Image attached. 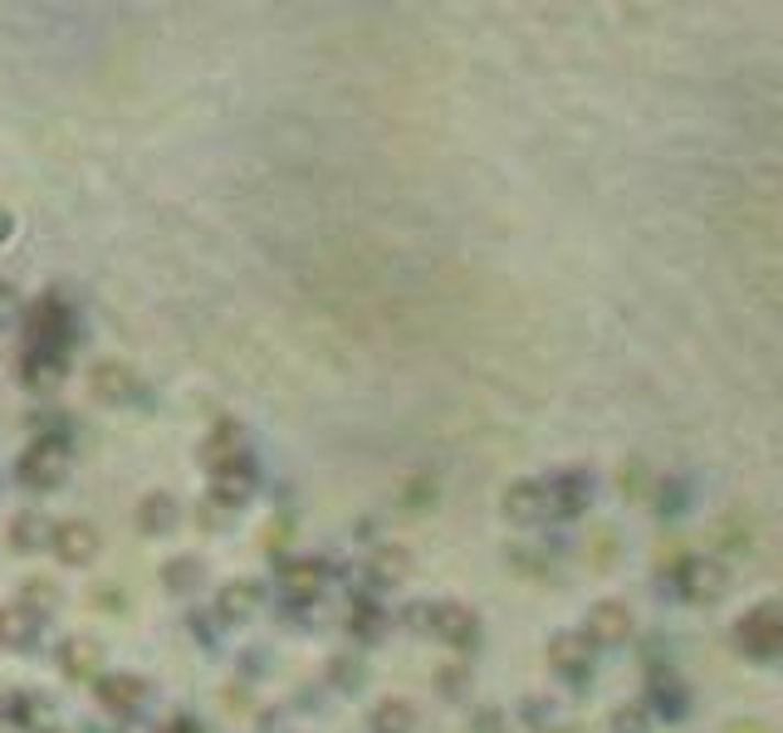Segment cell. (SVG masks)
<instances>
[{
    "label": "cell",
    "instance_id": "6da1fadb",
    "mask_svg": "<svg viewBox=\"0 0 783 733\" xmlns=\"http://www.w3.org/2000/svg\"><path fill=\"white\" fill-rule=\"evenodd\" d=\"M15 475H20V485L25 489H59L64 479H69V451H64V441L40 435V441L20 455Z\"/></svg>",
    "mask_w": 783,
    "mask_h": 733
},
{
    "label": "cell",
    "instance_id": "7a4b0ae2",
    "mask_svg": "<svg viewBox=\"0 0 783 733\" xmlns=\"http://www.w3.org/2000/svg\"><path fill=\"white\" fill-rule=\"evenodd\" d=\"M64 333H69V303H64L59 293H45V299L30 309V337H35V347H45V353H59Z\"/></svg>",
    "mask_w": 783,
    "mask_h": 733
},
{
    "label": "cell",
    "instance_id": "3957f363",
    "mask_svg": "<svg viewBox=\"0 0 783 733\" xmlns=\"http://www.w3.org/2000/svg\"><path fill=\"white\" fill-rule=\"evenodd\" d=\"M54 553H59V563L69 567H84L98 557V529L84 519H64L59 529H54Z\"/></svg>",
    "mask_w": 783,
    "mask_h": 733
},
{
    "label": "cell",
    "instance_id": "277c9868",
    "mask_svg": "<svg viewBox=\"0 0 783 733\" xmlns=\"http://www.w3.org/2000/svg\"><path fill=\"white\" fill-rule=\"evenodd\" d=\"M35 631H40V617L25 607V601H10V607H0V645H5V651H30Z\"/></svg>",
    "mask_w": 783,
    "mask_h": 733
},
{
    "label": "cell",
    "instance_id": "5b68a950",
    "mask_svg": "<svg viewBox=\"0 0 783 733\" xmlns=\"http://www.w3.org/2000/svg\"><path fill=\"white\" fill-rule=\"evenodd\" d=\"M89 387H93L98 401H123V397H133L137 377H133V367L128 363H93Z\"/></svg>",
    "mask_w": 783,
    "mask_h": 733
},
{
    "label": "cell",
    "instance_id": "8992f818",
    "mask_svg": "<svg viewBox=\"0 0 783 733\" xmlns=\"http://www.w3.org/2000/svg\"><path fill=\"white\" fill-rule=\"evenodd\" d=\"M98 660H103V651H98V641H89V636L64 641V651H59V670L69 675V680H93Z\"/></svg>",
    "mask_w": 783,
    "mask_h": 733
},
{
    "label": "cell",
    "instance_id": "52a82bcc",
    "mask_svg": "<svg viewBox=\"0 0 783 733\" xmlns=\"http://www.w3.org/2000/svg\"><path fill=\"white\" fill-rule=\"evenodd\" d=\"M59 381H64V357H59V353H45V347H35V353L25 357V387L54 391Z\"/></svg>",
    "mask_w": 783,
    "mask_h": 733
},
{
    "label": "cell",
    "instance_id": "ba28073f",
    "mask_svg": "<svg viewBox=\"0 0 783 733\" xmlns=\"http://www.w3.org/2000/svg\"><path fill=\"white\" fill-rule=\"evenodd\" d=\"M143 695L147 689L137 675H108V680H98V699H103L108 709H133Z\"/></svg>",
    "mask_w": 783,
    "mask_h": 733
},
{
    "label": "cell",
    "instance_id": "9c48e42d",
    "mask_svg": "<svg viewBox=\"0 0 783 733\" xmlns=\"http://www.w3.org/2000/svg\"><path fill=\"white\" fill-rule=\"evenodd\" d=\"M172 519H177V504H172L167 495H147L143 504H137V529L143 533H167Z\"/></svg>",
    "mask_w": 783,
    "mask_h": 733
},
{
    "label": "cell",
    "instance_id": "30bf717a",
    "mask_svg": "<svg viewBox=\"0 0 783 733\" xmlns=\"http://www.w3.org/2000/svg\"><path fill=\"white\" fill-rule=\"evenodd\" d=\"M40 529H45V523H40L35 513H15V523H10V543H15L20 553L35 548V543H40Z\"/></svg>",
    "mask_w": 783,
    "mask_h": 733
},
{
    "label": "cell",
    "instance_id": "8fae6325",
    "mask_svg": "<svg viewBox=\"0 0 783 733\" xmlns=\"http://www.w3.org/2000/svg\"><path fill=\"white\" fill-rule=\"evenodd\" d=\"M206 465H211V469H225V465H235V459H241V451H235V435L231 431H225V435H216V441L211 445H206Z\"/></svg>",
    "mask_w": 783,
    "mask_h": 733
},
{
    "label": "cell",
    "instance_id": "7c38bea8",
    "mask_svg": "<svg viewBox=\"0 0 783 733\" xmlns=\"http://www.w3.org/2000/svg\"><path fill=\"white\" fill-rule=\"evenodd\" d=\"M10 230H15V215H10L5 206H0V240H10Z\"/></svg>",
    "mask_w": 783,
    "mask_h": 733
},
{
    "label": "cell",
    "instance_id": "4fadbf2b",
    "mask_svg": "<svg viewBox=\"0 0 783 733\" xmlns=\"http://www.w3.org/2000/svg\"><path fill=\"white\" fill-rule=\"evenodd\" d=\"M30 597H45V601H54V582H30Z\"/></svg>",
    "mask_w": 783,
    "mask_h": 733
},
{
    "label": "cell",
    "instance_id": "5bb4252c",
    "mask_svg": "<svg viewBox=\"0 0 783 733\" xmlns=\"http://www.w3.org/2000/svg\"><path fill=\"white\" fill-rule=\"evenodd\" d=\"M10 303H15V289H10V284H0V313H5Z\"/></svg>",
    "mask_w": 783,
    "mask_h": 733
}]
</instances>
